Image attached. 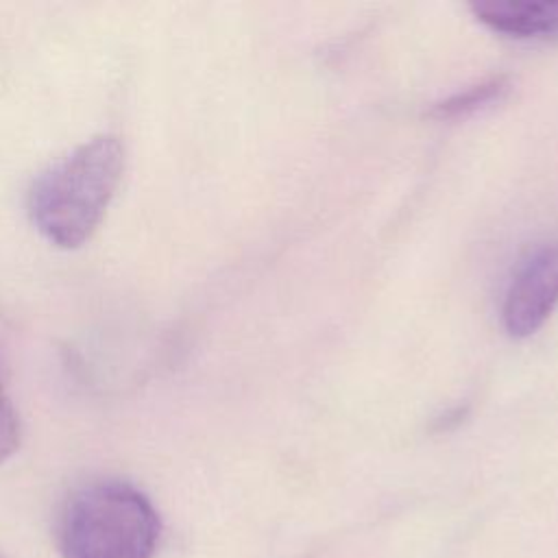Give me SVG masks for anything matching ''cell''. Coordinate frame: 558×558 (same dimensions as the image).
Instances as JSON below:
<instances>
[{"label":"cell","mask_w":558,"mask_h":558,"mask_svg":"<svg viewBox=\"0 0 558 558\" xmlns=\"http://www.w3.org/2000/svg\"><path fill=\"white\" fill-rule=\"evenodd\" d=\"M124 170V146L116 135H96L54 163L31 185L28 216L59 248L85 244L102 222Z\"/></svg>","instance_id":"obj_1"},{"label":"cell","mask_w":558,"mask_h":558,"mask_svg":"<svg viewBox=\"0 0 558 558\" xmlns=\"http://www.w3.org/2000/svg\"><path fill=\"white\" fill-rule=\"evenodd\" d=\"M159 517L144 493L118 480L74 490L59 517L63 558H153Z\"/></svg>","instance_id":"obj_2"},{"label":"cell","mask_w":558,"mask_h":558,"mask_svg":"<svg viewBox=\"0 0 558 558\" xmlns=\"http://www.w3.org/2000/svg\"><path fill=\"white\" fill-rule=\"evenodd\" d=\"M558 305V235L534 246L517 266L501 307L512 338H527L543 327Z\"/></svg>","instance_id":"obj_3"},{"label":"cell","mask_w":558,"mask_h":558,"mask_svg":"<svg viewBox=\"0 0 558 558\" xmlns=\"http://www.w3.org/2000/svg\"><path fill=\"white\" fill-rule=\"evenodd\" d=\"M473 15L508 37H547L558 33V0H475Z\"/></svg>","instance_id":"obj_4"},{"label":"cell","mask_w":558,"mask_h":558,"mask_svg":"<svg viewBox=\"0 0 558 558\" xmlns=\"http://www.w3.org/2000/svg\"><path fill=\"white\" fill-rule=\"evenodd\" d=\"M510 83L506 76H493L488 81H482L464 92H458L440 102H436L429 109V118L436 120H458L464 116H471L475 111H480L482 107L499 100L506 92H508Z\"/></svg>","instance_id":"obj_5"},{"label":"cell","mask_w":558,"mask_h":558,"mask_svg":"<svg viewBox=\"0 0 558 558\" xmlns=\"http://www.w3.org/2000/svg\"><path fill=\"white\" fill-rule=\"evenodd\" d=\"M20 447V418L7 390V368L0 360V462L11 458Z\"/></svg>","instance_id":"obj_6"}]
</instances>
